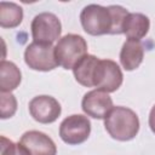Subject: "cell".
<instances>
[{
	"label": "cell",
	"instance_id": "obj_6",
	"mask_svg": "<svg viewBox=\"0 0 155 155\" xmlns=\"http://www.w3.org/2000/svg\"><path fill=\"white\" fill-rule=\"evenodd\" d=\"M91 133V122L87 116L73 114L59 125V137L69 145H78L87 140Z\"/></svg>",
	"mask_w": 155,
	"mask_h": 155
},
{
	"label": "cell",
	"instance_id": "obj_11",
	"mask_svg": "<svg viewBox=\"0 0 155 155\" xmlns=\"http://www.w3.org/2000/svg\"><path fill=\"white\" fill-rule=\"evenodd\" d=\"M144 58V47L140 40L127 39L120 51V63L127 71L137 69Z\"/></svg>",
	"mask_w": 155,
	"mask_h": 155
},
{
	"label": "cell",
	"instance_id": "obj_7",
	"mask_svg": "<svg viewBox=\"0 0 155 155\" xmlns=\"http://www.w3.org/2000/svg\"><path fill=\"white\" fill-rule=\"evenodd\" d=\"M124 75L119 64L111 59H99L96 68L93 86L107 93L115 92L122 84Z\"/></svg>",
	"mask_w": 155,
	"mask_h": 155
},
{
	"label": "cell",
	"instance_id": "obj_13",
	"mask_svg": "<svg viewBox=\"0 0 155 155\" xmlns=\"http://www.w3.org/2000/svg\"><path fill=\"white\" fill-rule=\"evenodd\" d=\"M149 29L150 19L148 16L139 12L128 13L124 25V34L127 36V39L140 40L148 34Z\"/></svg>",
	"mask_w": 155,
	"mask_h": 155
},
{
	"label": "cell",
	"instance_id": "obj_5",
	"mask_svg": "<svg viewBox=\"0 0 155 155\" xmlns=\"http://www.w3.org/2000/svg\"><path fill=\"white\" fill-rule=\"evenodd\" d=\"M30 30L34 41L53 44L61 39L62 24L54 13L41 12L33 18Z\"/></svg>",
	"mask_w": 155,
	"mask_h": 155
},
{
	"label": "cell",
	"instance_id": "obj_16",
	"mask_svg": "<svg viewBox=\"0 0 155 155\" xmlns=\"http://www.w3.org/2000/svg\"><path fill=\"white\" fill-rule=\"evenodd\" d=\"M113 17V30H111V35H120L124 34V25L126 22V18L128 16V11L120 6V5H110L108 6Z\"/></svg>",
	"mask_w": 155,
	"mask_h": 155
},
{
	"label": "cell",
	"instance_id": "obj_10",
	"mask_svg": "<svg viewBox=\"0 0 155 155\" xmlns=\"http://www.w3.org/2000/svg\"><path fill=\"white\" fill-rule=\"evenodd\" d=\"M19 143L28 149L30 155H57V147L52 138L40 131H27L22 134Z\"/></svg>",
	"mask_w": 155,
	"mask_h": 155
},
{
	"label": "cell",
	"instance_id": "obj_2",
	"mask_svg": "<svg viewBox=\"0 0 155 155\" xmlns=\"http://www.w3.org/2000/svg\"><path fill=\"white\" fill-rule=\"evenodd\" d=\"M87 54V42L78 34L62 36L54 46V56L58 65L64 69H73L74 65Z\"/></svg>",
	"mask_w": 155,
	"mask_h": 155
},
{
	"label": "cell",
	"instance_id": "obj_17",
	"mask_svg": "<svg viewBox=\"0 0 155 155\" xmlns=\"http://www.w3.org/2000/svg\"><path fill=\"white\" fill-rule=\"evenodd\" d=\"M17 110V99L11 92H0V117L2 120L15 115Z\"/></svg>",
	"mask_w": 155,
	"mask_h": 155
},
{
	"label": "cell",
	"instance_id": "obj_15",
	"mask_svg": "<svg viewBox=\"0 0 155 155\" xmlns=\"http://www.w3.org/2000/svg\"><path fill=\"white\" fill-rule=\"evenodd\" d=\"M23 8L15 4L1 1L0 2V25L1 28H16L22 23Z\"/></svg>",
	"mask_w": 155,
	"mask_h": 155
},
{
	"label": "cell",
	"instance_id": "obj_12",
	"mask_svg": "<svg viewBox=\"0 0 155 155\" xmlns=\"http://www.w3.org/2000/svg\"><path fill=\"white\" fill-rule=\"evenodd\" d=\"M98 63H99V58H97L96 56L93 54L84 56L73 68V74L75 80L85 87H92L93 78Z\"/></svg>",
	"mask_w": 155,
	"mask_h": 155
},
{
	"label": "cell",
	"instance_id": "obj_9",
	"mask_svg": "<svg viewBox=\"0 0 155 155\" xmlns=\"http://www.w3.org/2000/svg\"><path fill=\"white\" fill-rule=\"evenodd\" d=\"M81 108L87 116L102 120L113 109V99L107 92L96 88L84 96Z\"/></svg>",
	"mask_w": 155,
	"mask_h": 155
},
{
	"label": "cell",
	"instance_id": "obj_3",
	"mask_svg": "<svg viewBox=\"0 0 155 155\" xmlns=\"http://www.w3.org/2000/svg\"><path fill=\"white\" fill-rule=\"evenodd\" d=\"M80 23L82 29L93 36L111 34L113 17L109 7H104L97 4L87 5L80 13Z\"/></svg>",
	"mask_w": 155,
	"mask_h": 155
},
{
	"label": "cell",
	"instance_id": "obj_1",
	"mask_svg": "<svg viewBox=\"0 0 155 155\" xmlns=\"http://www.w3.org/2000/svg\"><path fill=\"white\" fill-rule=\"evenodd\" d=\"M104 128L113 139L127 142L138 134L139 119L138 115L127 107H113L104 117Z\"/></svg>",
	"mask_w": 155,
	"mask_h": 155
},
{
	"label": "cell",
	"instance_id": "obj_4",
	"mask_svg": "<svg viewBox=\"0 0 155 155\" xmlns=\"http://www.w3.org/2000/svg\"><path fill=\"white\" fill-rule=\"evenodd\" d=\"M24 62L30 69L38 71H50L58 65L52 44L38 41H33L27 46Z\"/></svg>",
	"mask_w": 155,
	"mask_h": 155
},
{
	"label": "cell",
	"instance_id": "obj_8",
	"mask_svg": "<svg viewBox=\"0 0 155 155\" xmlns=\"http://www.w3.org/2000/svg\"><path fill=\"white\" fill-rule=\"evenodd\" d=\"M29 113L31 117L40 124H52L59 117L62 107L54 97L41 94L29 102Z\"/></svg>",
	"mask_w": 155,
	"mask_h": 155
},
{
	"label": "cell",
	"instance_id": "obj_14",
	"mask_svg": "<svg viewBox=\"0 0 155 155\" xmlns=\"http://www.w3.org/2000/svg\"><path fill=\"white\" fill-rule=\"evenodd\" d=\"M22 80L19 68L11 61L2 59L0 63V90L1 92H11L16 90Z\"/></svg>",
	"mask_w": 155,
	"mask_h": 155
},
{
	"label": "cell",
	"instance_id": "obj_19",
	"mask_svg": "<svg viewBox=\"0 0 155 155\" xmlns=\"http://www.w3.org/2000/svg\"><path fill=\"white\" fill-rule=\"evenodd\" d=\"M149 127L153 131V133H155V104L153 105L149 113Z\"/></svg>",
	"mask_w": 155,
	"mask_h": 155
},
{
	"label": "cell",
	"instance_id": "obj_18",
	"mask_svg": "<svg viewBox=\"0 0 155 155\" xmlns=\"http://www.w3.org/2000/svg\"><path fill=\"white\" fill-rule=\"evenodd\" d=\"M0 155H30L28 149L21 143H15L1 136V154Z\"/></svg>",
	"mask_w": 155,
	"mask_h": 155
}]
</instances>
